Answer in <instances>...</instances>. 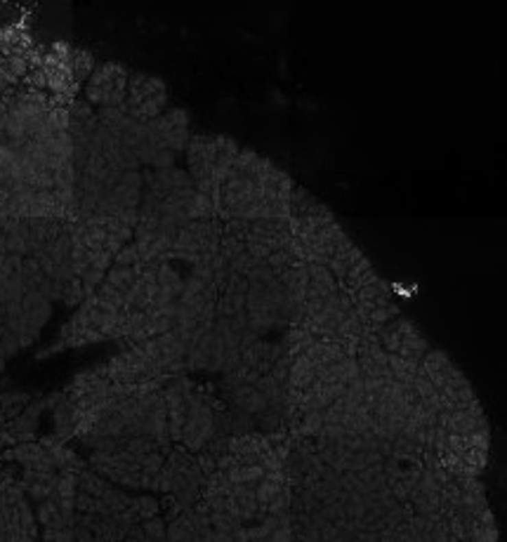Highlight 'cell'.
<instances>
[{
	"mask_svg": "<svg viewBox=\"0 0 507 542\" xmlns=\"http://www.w3.org/2000/svg\"><path fill=\"white\" fill-rule=\"evenodd\" d=\"M295 184L250 149H239L224 180L210 196L215 217L226 222L290 220Z\"/></svg>",
	"mask_w": 507,
	"mask_h": 542,
	"instance_id": "1",
	"label": "cell"
},
{
	"mask_svg": "<svg viewBox=\"0 0 507 542\" xmlns=\"http://www.w3.org/2000/svg\"><path fill=\"white\" fill-rule=\"evenodd\" d=\"M165 85L154 75L137 73L128 80L126 92V113L139 123H149L161 116V108L165 104Z\"/></svg>",
	"mask_w": 507,
	"mask_h": 542,
	"instance_id": "2",
	"label": "cell"
},
{
	"mask_svg": "<svg viewBox=\"0 0 507 542\" xmlns=\"http://www.w3.org/2000/svg\"><path fill=\"white\" fill-rule=\"evenodd\" d=\"M128 92V71L118 64H102L90 75L88 99L104 108H118L126 102Z\"/></svg>",
	"mask_w": 507,
	"mask_h": 542,
	"instance_id": "3",
	"label": "cell"
}]
</instances>
